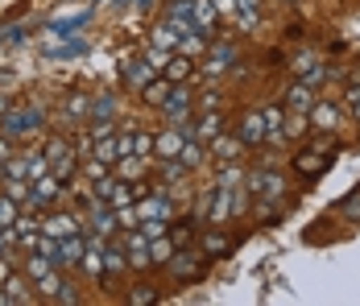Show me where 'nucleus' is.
<instances>
[{
  "label": "nucleus",
  "mask_w": 360,
  "mask_h": 306,
  "mask_svg": "<svg viewBox=\"0 0 360 306\" xmlns=\"http://www.w3.org/2000/svg\"><path fill=\"white\" fill-rule=\"evenodd\" d=\"M186 112H191V91H186V87H174V91L166 96V103H162V116L174 120L179 129H186Z\"/></svg>",
  "instance_id": "nucleus-6"
},
{
  "label": "nucleus",
  "mask_w": 360,
  "mask_h": 306,
  "mask_svg": "<svg viewBox=\"0 0 360 306\" xmlns=\"http://www.w3.org/2000/svg\"><path fill=\"white\" fill-rule=\"evenodd\" d=\"M340 125V112L331 108V103H311V129H319V133H331Z\"/></svg>",
  "instance_id": "nucleus-14"
},
{
  "label": "nucleus",
  "mask_w": 360,
  "mask_h": 306,
  "mask_svg": "<svg viewBox=\"0 0 360 306\" xmlns=\"http://www.w3.org/2000/svg\"><path fill=\"white\" fill-rule=\"evenodd\" d=\"M145 63L162 75V70H166V63H170V50H158V46H149V50H145Z\"/></svg>",
  "instance_id": "nucleus-33"
},
{
  "label": "nucleus",
  "mask_w": 360,
  "mask_h": 306,
  "mask_svg": "<svg viewBox=\"0 0 360 306\" xmlns=\"http://www.w3.org/2000/svg\"><path fill=\"white\" fill-rule=\"evenodd\" d=\"M67 125H79V120H87L91 116V100H87V91H75L71 100H67Z\"/></svg>",
  "instance_id": "nucleus-17"
},
{
  "label": "nucleus",
  "mask_w": 360,
  "mask_h": 306,
  "mask_svg": "<svg viewBox=\"0 0 360 306\" xmlns=\"http://www.w3.org/2000/svg\"><path fill=\"white\" fill-rule=\"evenodd\" d=\"M124 79H129V83H133V87L141 91V87L149 83V79H158V70L149 67L145 58H137V63H124Z\"/></svg>",
  "instance_id": "nucleus-18"
},
{
  "label": "nucleus",
  "mask_w": 360,
  "mask_h": 306,
  "mask_svg": "<svg viewBox=\"0 0 360 306\" xmlns=\"http://www.w3.org/2000/svg\"><path fill=\"white\" fill-rule=\"evenodd\" d=\"M21 211H17V203L8 199V195H0V228H13V219H17Z\"/></svg>",
  "instance_id": "nucleus-34"
},
{
  "label": "nucleus",
  "mask_w": 360,
  "mask_h": 306,
  "mask_svg": "<svg viewBox=\"0 0 360 306\" xmlns=\"http://www.w3.org/2000/svg\"><path fill=\"white\" fill-rule=\"evenodd\" d=\"M327 153H331V145H315V149L298 153V158H294V170L307 174V178H319V174L331 166V158H327Z\"/></svg>",
  "instance_id": "nucleus-4"
},
{
  "label": "nucleus",
  "mask_w": 360,
  "mask_h": 306,
  "mask_svg": "<svg viewBox=\"0 0 360 306\" xmlns=\"http://www.w3.org/2000/svg\"><path fill=\"white\" fill-rule=\"evenodd\" d=\"M41 129V112L37 108H17V112H8L4 116V125H0V133L4 136H30Z\"/></svg>",
  "instance_id": "nucleus-1"
},
{
  "label": "nucleus",
  "mask_w": 360,
  "mask_h": 306,
  "mask_svg": "<svg viewBox=\"0 0 360 306\" xmlns=\"http://www.w3.org/2000/svg\"><path fill=\"white\" fill-rule=\"evenodd\" d=\"M286 4H294V0H286Z\"/></svg>",
  "instance_id": "nucleus-45"
},
{
  "label": "nucleus",
  "mask_w": 360,
  "mask_h": 306,
  "mask_svg": "<svg viewBox=\"0 0 360 306\" xmlns=\"http://www.w3.org/2000/svg\"><path fill=\"white\" fill-rule=\"evenodd\" d=\"M79 228H83V224L75 219L71 211H50V215L41 219V232H46V236H54V240H63V236H75Z\"/></svg>",
  "instance_id": "nucleus-5"
},
{
  "label": "nucleus",
  "mask_w": 360,
  "mask_h": 306,
  "mask_svg": "<svg viewBox=\"0 0 360 306\" xmlns=\"http://www.w3.org/2000/svg\"><path fill=\"white\" fill-rule=\"evenodd\" d=\"M91 158H100V162L116 166V162H120V145H116L112 136H96V149H91Z\"/></svg>",
  "instance_id": "nucleus-23"
},
{
  "label": "nucleus",
  "mask_w": 360,
  "mask_h": 306,
  "mask_svg": "<svg viewBox=\"0 0 360 306\" xmlns=\"http://www.w3.org/2000/svg\"><path fill=\"white\" fill-rule=\"evenodd\" d=\"M116 116V100L112 96H96L91 100V120H112Z\"/></svg>",
  "instance_id": "nucleus-29"
},
{
  "label": "nucleus",
  "mask_w": 360,
  "mask_h": 306,
  "mask_svg": "<svg viewBox=\"0 0 360 306\" xmlns=\"http://www.w3.org/2000/svg\"><path fill=\"white\" fill-rule=\"evenodd\" d=\"M162 75H166L170 83H186V79L195 75V67H191V58H174V54H170V63H166V70H162Z\"/></svg>",
  "instance_id": "nucleus-22"
},
{
  "label": "nucleus",
  "mask_w": 360,
  "mask_h": 306,
  "mask_svg": "<svg viewBox=\"0 0 360 306\" xmlns=\"http://www.w3.org/2000/svg\"><path fill=\"white\" fill-rule=\"evenodd\" d=\"M170 257H174V244H170V236L149 240V265H166Z\"/></svg>",
  "instance_id": "nucleus-24"
},
{
  "label": "nucleus",
  "mask_w": 360,
  "mask_h": 306,
  "mask_svg": "<svg viewBox=\"0 0 360 306\" xmlns=\"http://www.w3.org/2000/svg\"><path fill=\"white\" fill-rule=\"evenodd\" d=\"M212 141H216V153L219 158H224V162H236V153H240V136H236V141H232V136H212Z\"/></svg>",
  "instance_id": "nucleus-28"
},
{
  "label": "nucleus",
  "mask_w": 360,
  "mask_h": 306,
  "mask_svg": "<svg viewBox=\"0 0 360 306\" xmlns=\"http://www.w3.org/2000/svg\"><path fill=\"white\" fill-rule=\"evenodd\" d=\"M203 253H228V236H219V232H212V236H203Z\"/></svg>",
  "instance_id": "nucleus-38"
},
{
  "label": "nucleus",
  "mask_w": 360,
  "mask_h": 306,
  "mask_svg": "<svg viewBox=\"0 0 360 306\" xmlns=\"http://www.w3.org/2000/svg\"><path fill=\"white\" fill-rule=\"evenodd\" d=\"M348 103L356 108V120H360V87H348Z\"/></svg>",
  "instance_id": "nucleus-43"
},
{
  "label": "nucleus",
  "mask_w": 360,
  "mask_h": 306,
  "mask_svg": "<svg viewBox=\"0 0 360 306\" xmlns=\"http://www.w3.org/2000/svg\"><path fill=\"white\" fill-rule=\"evenodd\" d=\"M207 46H212V42L199 34V30H191V34L179 37V50L186 54V58H203V54H207Z\"/></svg>",
  "instance_id": "nucleus-19"
},
{
  "label": "nucleus",
  "mask_w": 360,
  "mask_h": 306,
  "mask_svg": "<svg viewBox=\"0 0 360 306\" xmlns=\"http://www.w3.org/2000/svg\"><path fill=\"white\" fill-rule=\"evenodd\" d=\"M54 54H58V58H67V54H83V42H67V46L54 50Z\"/></svg>",
  "instance_id": "nucleus-40"
},
{
  "label": "nucleus",
  "mask_w": 360,
  "mask_h": 306,
  "mask_svg": "<svg viewBox=\"0 0 360 306\" xmlns=\"http://www.w3.org/2000/svg\"><path fill=\"white\" fill-rule=\"evenodd\" d=\"M282 133L286 136H307L311 133V120H307L302 112H290V116H282Z\"/></svg>",
  "instance_id": "nucleus-25"
},
{
  "label": "nucleus",
  "mask_w": 360,
  "mask_h": 306,
  "mask_svg": "<svg viewBox=\"0 0 360 306\" xmlns=\"http://www.w3.org/2000/svg\"><path fill=\"white\" fill-rule=\"evenodd\" d=\"M191 21H195V30H199L203 37H212V34H216V21H219L216 4H212V0H195V8H191Z\"/></svg>",
  "instance_id": "nucleus-7"
},
{
  "label": "nucleus",
  "mask_w": 360,
  "mask_h": 306,
  "mask_svg": "<svg viewBox=\"0 0 360 306\" xmlns=\"http://www.w3.org/2000/svg\"><path fill=\"white\" fill-rule=\"evenodd\" d=\"M182 141H186V136H182V129H179V133H174V129H166V133L153 141V153H158V158H179Z\"/></svg>",
  "instance_id": "nucleus-16"
},
{
  "label": "nucleus",
  "mask_w": 360,
  "mask_h": 306,
  "mask_svg": "<svg viewBox=\"0 0 360 306\" xmlns=\"http://www.w3.org/2000/svg\"><path fill=\"white\" fill-rule=\"evenodd\" d=\"M224 133V120H219V112H207L203 120H199V129H195V136L199 141H212V136H219Z\"/></svg>",
  "instance_id": "nucleus-26"
},
{
  "label": "nucleus",
  "mask_w": 360,
  "mask_h": 306,
  "mask_svg": "<svg viewBox=\"0 0 360 306\" xmlns=\"http://www.w3.org/2000/svg\"><path fill=\"white\" fill-rule=\"evenodd\" d=\"M46 162L54 166V178H71L75 174V149L63 141V136H50V145H46Z\"/></svg>",
  "instance_id": "nucleus-2"
},
{
  "label": "nucleus",
  "mask_w": 360,
  "mask_h": 306,
  "mask_svg": "<svg viewBox=\"0 0 360 306\" xmlns=\"http://www.w3.org/2000/svg\"><path fill=\"white\" fill-rule=\"evenodd\" d=\"M4 277H8V261H0V286H4Z\"/></svg>",
  "instance_id": "nucleus-44"
},
{
  "label": "nucleus",
  "mask_w": 360,
  "mask_h": 306,
  "mask_svg": "<svg viewBox=\"0 0 360 306\" xmlns=\"http://www.w3.org/2000/svg\"><path fill=\"white\" fill-rule=\"evenodd\" d=\"M153 46H158V50H174V46H179V30H174L170 21H162V25L153 30Z\"/></svg>",
  "instance_id": "nucleus-27"
},
{
  "label": "nucleus",
  "mask_w": 360,
  "mask_h": 306,
  "mask_svg": "<svg viewBox=\"0 0 360 306\" xmlns=\"http://www.w3.org/2000/svg\"><path fill=\"white\" fill-rule=\"evenodd\" d=\"M166 236H170V244H174V248H186V244L195 240V228H191V224H179V228H170Z\"/></svg>",
  "instance_id": "nucleus-31"
},
{
  "label": "nucleus",
  "mask_w": 360,
  "mask_h": 306,
  "mask_svg": "<svg viewBox=\"0 0 360 306\" xmlns=\"http://www.w3.org/2000/svg\"><path fill=\"white\" fill-rule=\"evenodd\" d=\"M232 63H236V50H232L228 42H216V46H207V63H203V70L219 75V70H228Z\"/></svg>",
  "instance_id": "nucleus-10"
},
{
  "label": "nucleus",
  "mask_w": 360,
  "mask_h": 306,
  "mask_svg": "<svg viewBox=\"0 0 360 306\" xmlns=\"http://www.w3.org/2000/svg\"><path fill=\"white\" fill-rule=\"evenodd\" d=\"M286 103H290V112H311V103H315V87L311 83H294L286 91Z\"/></svg>",
  "instance_id": "nucleus-15"
},
{
  "label": "nucleus",
  "mask_w": 360,
  "mask_h": 306,
  "mask_svg": "<svg viewBox=\"0 0 360 306\" xmlns=\"http://www.w3.org/2000/svg\"><path fill=\"white\" fill-rule=\"evenodd\" d=\"M212 195H216V191H203V195L195 199V207H191V215H195L199 224H203V219H207V211H212Z\"/></svg>",
  "instance_id": "nucleus-36"
},
{
  "label": "nucleus",
  "mask_w": 360,
  "mask_h": 306,
  "mask_svg": "<svg viewBox=\"0 0 360 306\" xmlns=\"http://www.w3.org/2000/svg\"><path fill=\"white\" fill-rule=\"evenodd\" d=\"M4 195H8L13 203H25V207H30V195H34V182H25V178H4Z\"/></svg>",
  "instance_id": "nucleus-21"
},
{
  "label": "nucleus",
  "mask_w": 360,
  "mask_h": 306,
  "mask_svg": "<svg viewBox=\"0 0 360 306\" xmlns=\"http://www.w3.org/2000/svg\"><path fill=\"white\" fill-rule=\"evenodd\" d=\"M116 228H141V215H137V207L129 203V207H116Z\"/></svg>",
  "instance_id": "nucleus-30"
},
{
  "label": "nucleus",
  "mask_w": 360,
  "mask_h": 306,
  "mask_svg": "<svg viewBox=\"0 0 360 306\" xmlns=\"http://www.w3.org/2000/svg\"><path fill=\"white\" fill-rule=\"evenodd\" d=\"M166 265L174 269V277H179V281H191L195 273L203 269V261H199V253H182V257H170Z\"/></svg>",
  "instance_id": "nucleus-13"
},
{
  "label": "nucleus",
  "mask_w": 360,
  "mask_h": 306,
  "mask_svg": "<svg viewBox=\"0 0 360 306\" xmlns=\"http://www.w3.org/2000/svg\"><path fill=\"white\" fill-rule=\"evenodd\" d=\"M170 91H174V83H170L166 75H158V79H149V83L141 87V100H145V103H153V108H162Z\"/></svg>",
  "instance_id": "nucleus-12"
},
{
  "label": "nucleus",
  "mask_w": 360,
  "mask_h": 306,
  "mask_svg": "<svg viewBox=\"0 0 360 306\" xmlns=\"http://www.w3.org/2000/svg\"><path fill=\"white\" fill-rule=\"evenodd\" d=\"M141 232H145V240L166 236V232H170V219H141Z\"/></svg>",
  "instance_id": "nucleus-32"
},
{
  "label": "nucleus",
  "mask_w": 360,
  "mask_h": 306,
  "mask_svg": "<svg viewBox=\"0 0 360 306\" xmlns=\"http://www.w3.org/2000/svg\"><path fill=\"white\" fill-rule=\"evenodd\" d=\"M4 298H8V302H34L37 294L21 281V277H13V273H8V277H4Z\"/></svg>",
  "instance_id": "nucleus-20"
},
{
  "label": "nucleus",
  "mask_w": 360,
  "mask_h": 306,
  "mask_svg": "<svg viewBox=\"0 0 360 306\" xmlns=\"http://www.w3.org/2000/svg\"><path fill=\"white\" fill-rule=\"evenodd\" d=\"M63 199V178H50V174H41L34 178V195H30V211H46V207H54Z\"/></svg>",
  "instance_id": "nucleus-3"
},
{
  "label": "nucleus",
  "mask_w": 360,
  "mask_h": 306,
  "mask_svg": "<svg viewBox=\"0 0 360 306\" xmlns=\"http://www.w3.org/2000/svg\"><path fill=\"white\" fill-rule=\"evenodd\" d=\"M129 302H137V306H149V302H158V286H137V290L129 294Z\"/></svg>",
  "instance_id": "nucleus-35"
},
{
  "label": "nucleus",
  "mask_w": 360,
  "mask_h": 306,
  "mask_svg": "<svg viewBox=\"0 0 360 306\" xmlns=\"http://www.w3.org/2000/svg\"><path fill=\"white\" fill-rule=\"evenodd\" d=\"M240 145H265V116L261 112H249L240 120Z\"/></svg>",
  "instance_id": "nucleus-11"
},
{
  "label": "nucleus",
  "mask_w": 360,
  "mask_h": 306,
  "mask_svg": "<svg viewBox=\"0 0 360 306\" xmlns=\"http://www.w3.org/2000/svg\"><path fill=\"white\" fill-rule=\"evenodd\" d=\"M83 244H87V240L79 236V232H75V236H63L58 240V261H54V265H58V269H75L79 257H83Z\"/></svg>",
  "instance_id": "nucleus-9"
},
{
  "label": "nucleus",
  "mask_w": 360,
  "mask_h": 306,
  "mask_svg": "<svg viewBox=\"0 0 360 306\" xmlns=\"http://www.w3.org/2000/svg\"><path fill=\"white\" fill-rule=\"evenodd\" d=\"M249 186H252V191H261L265 199H282V195H286V182H282V174H274V170H257Z\"/></svg>",
  "instance_id": "nucleus-8"
},
{
  "label": "nucleus",
  "mask_w": 360,
  "mask_h": 306,
  "mask_svg": "<svg viewBox=\"0 0 360 306\" xmlns=\"http://www.w3.org/2000/svg\"><path fill=\"white\" fill-rule=\"evenodd\" d=\"M8 158H13V145H8V136H0V166H4Z\"/></svg>",
  "instance_id": "nucleus-42"
},
{
  "label": "nucleus",
  "mask_w": 360,
  "mask_h": 306,
  "mask_svg": "<svg viewBox=\"0 0 360 306\" xmlns=\"http://www.w3.org/2000/svg\"><path fill=\"white\" fill-rule=\"evenodd\" d=\"M133 153L145 162V158L153 153V136H149V133H133Z\"/></svg>",
  "instance_id": "nucleus-37"
},
{
  "label": "nucleus",
  "mask_w": 360,
  "mask_h": 306,
  "mask_svg": "<svg viewBox=\"0 0 360 306\" xmlns=\"http://www.w3.org/2000/svg\"><path fill=\"white\" fill-rule=\"evenodd\" d=\"M141 174V158H120V178L129 182V178H137Z\"/></svg>",
  "instance_id": "nucleus-39"
},
{
  "label": "nucleus",
  "mask_w": 360,
  "mask_h": 306,
  "mask_svg": "<svg viewBox=\"0 0 360 306\" xmlns=\"http://www.w3.org/2000/svg\"><path fill=\"white\" fill-rule=\"evenodd\" d=\"M212 4H216V13H232L236 17V0H212Z\"/></svg>",
  "instance_id": "nucleus-41"
}]
</instances>
